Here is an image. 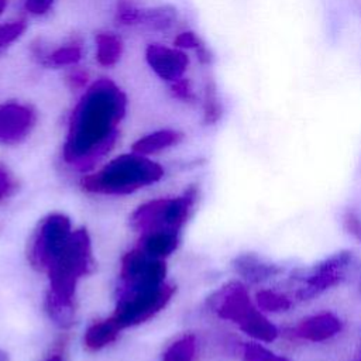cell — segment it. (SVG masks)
Returning a JSON list of instances; mask_svg holds the SVG:
<instances>
[{"mask_svg": "<svg viewBox=\"0 0 361 361\" xmlns=\"http://www.w3.org/2000/svg\"><path fill=\"white\" fill-rule=\"evenodd\" d=\"M126 110L127 97L113 80L100 78L92 83L72 110L63 161L80 172L93 169L114 148Z\"/></svg>", "mask_w": 361, "mask_h": 361, "instance_id": "obj_1", "label": "cell"}, {"mask_svg": "<svg viewBox=\"0 0 361 361\" xmlns=\"http://www.w3.org/2000/svg\"><path fill=\"white\" fill-rule=\"evenodd\" d=\"M94 268L92 238L86 228H73L68 241L47 269L48 290L45 312L61 329H68L76 317L79 282Z\"/></svg>", "mask_w": 361, "mask_h": 361, "instance_id": "obj_2", "label": "cell"}, {"mask_svg": "<svg viewBox=\"0 0 361 361\" xmlns=\"http://www.w3.org/2000/svg\"><path fill=\"white\" fill-rule=\"evenodd\" d=\"M164 168L149 157L121 154L80 180L85 192L104 196H124L151 186L164 178Z\"/></svg>", "mask_w": 361, "mask_h": 361, "instance_id": "obj_3", "label": "cell"}, {"mask_svg": "<svg viewBox=\"0 0 361 361\" xmlns=\"http://www.w3.org/2000/svg\"><path fill=\"white\" fill-rule=\"evenodd\" d=\"M199 197L196 186L178 196L158 197L140 204L130 216V224L140 235L154 231L179 233L190 219Z\"/></svg>", "mask_w": 361, "mask_h": 361, "instance_id": "obj_4", "label": "cell"}, {"mask_svg": "<svg viewBox=\"0 0 361 361\" xmlns=\"http://www.w3.org/2000/svg\"><path fill=\"white\" fill-rule=\"evenodd\" d=\"M173 293L175 286L169 282L138 289L117 288L116 306L110 317L121 330L140 326L164 310Z\"/></svg>", "mask_w": 361, "mask_h": 361, "instance_id": "obj_5", "label": "cell"}, {"mask_svg": "<svg viewBox=\"0 0 361 361\" xmlns=\"http://www.w3.org/2000/svg\"><path fill=\"white\" fill-rule=\"evenodd\" d=\"M72 231V221L63 213L55 212L42 217L28 240L27 259L30 265L35 271L47 272Z\"/></svg>", "mask_w": 361, "mask_h": 361, "instance_id": "obj_6", "label": "cell"}, {"mask_svg": "<svg viewBox=\"0 0 361 361\" xmlns=\"http://www.w3.org/2000/svg\"><path fill=\"white\" fill-rule=\"evenodd\" d=\"M354 255L348 250H340L306 269L298 271L295 279L299 282L296 289L298 300H312L329 289L340 285L353 265Z\"/></svg>", "mask_w": 361, "mask_h": 361, "instance_id": "obj_7", "label": "cell"}, {"mask_svg": "<svg viewBox=\"0 0 361 361\" xmlns=\"http://www.w3.org/2000/svg\"><path fill=\"white\" fill-rule=\"evenodd\" d=\"M120 289H138L166 282V262L135 247L127 251L120 261Z\"/></svg>", "mask_w": 361, "mask_h": 361, "instance_id": "obj_8", "label": "cell"}, {"mask_svg": "<svg viewBox=\"0 0 361 361\" xmlns=\"http://www.w3.org/2000/svg\"><path fill=\"white\" fill-rule=\"evenodd\" d=\"M210 310L223 320L234 323L238 329L244 326L259 307L251 300L247 288L241 282H228L209 298Z\"/></svg>", "mask_w": 361, "mask_h": 361, "instance_id": "obj_9", "label": "cell"}, {"mask_svg": "<svg viewBox=\"0 0 361 361\" xmlns=\"http://www.w3.org/2000/svg\"><path fill=\"white\" fill-rule=\"evenodd\" d=\"M37 123V111L25 103L6 102L0 104V144L23 142Z\"/></svg>", "mask_w": 361, "mask_h": 361, "instance_id": "obj_10", "label": "cell"}, {"mask_svg": "<svg viewBox=\"0 0 361 361\" xmlns=\"http://www.w3.org/2000/svg\"><path fill=\"white\" fill-rule=\"evenodd\" d=\"M145 59L155 75L168 83L182 79L189 66V56L183 49L157 42L147 47Z\"/></svg>", "mask_w": 361, "mask_h": 361, "instance_id": "obj_11", "label": "cell"}, {"mask_svg": "<svg viewBox=\"0 0 361 361\" xmlns=\"http://www.w3.org/2000/svg\"><path fill=\"white\" fill-rule=\"evenodd\" d=\"M341 330L343 322L337 314L320 312L302 319L293 327V336L310 343H323L336 337Z\"/></svg>", "mask_w": 361, "mask_h": 361, "instance_id": "obj_12", "label": "cell"}, {"mask_svg": "<svg viewBox=\"0 0 361 361\" xmlns=\"http://www.w3.org/2000/svg\"><path fill=\"white\" fill-rule=\"evenodd\" d=\"M231 268L248 283H262L283 272V267L264 259L254 252H241L231 261Z\"/></svg>", "mask_w": 361, "mask_h": 361, "instance_id": "obj_13", "label": "cell"}, {"mask_svg": "<svg viewBox=\"0 0 361 361\" xmlns=\"http://www.w3.org/2000/svg\"><path fill=\"white\" fill-rule=\"evenodd\" d=\"M182 140L183 134L180 131L172 128H162L140 137L137 141L133 142L131 151L140 155L149 157L178 145Z\"/></svg>", "mask_w": 361, "mask_h": 361, "instance_id": "obj_14", "label": "cell"}, {"mask_svg": "<svg viewBox=\"0 0 361 361\" xmlns=\"http://www.w3.org/2000/svg\"><path fill=\"white\" fill-rule=\"evenodd\" d=\"M121 331L123 330L110 316L96 320L85 330L83 347L92 353L100 351L113 344L118 338Z\"/></svg>", "mask_w": 361, "mask_h": 361, "instance_id": "obj_15", "label": "cell"}, {"mask_svg": "<svg viewBox=\"0 0 361 361\" xmlns=\"http://www.w3.org/2000/svg\"><path fill=\"white\" fill-rule=\"evenodd\" d=\"M180 243L179 233H171V231H154L140 235L138 245L142 251L147 254L166 259L172 252L176 251L178 245Z\"/></svg>", "mask_w": 361, "mask_h": 361, "instance_id": "obj_16", "label": "cell"}, {"mask_svg": "<svg viewBox=\"0 0 361 361\" xmlns=\"http://www.w3.org/2000/svg\"><path fill=\"white\" fill-rule=\"evenodd\" d=\"M96 61L104 68L114 66L123 55V39L111 31H100L94 35Z\"/></svg>", "mask_w": 361, "mask_h": 361, "instance_id": "obj_17", "label": "cell"}, {"mask_svg": "<svg viewBox=\"0 0 361 361\" xmlns=\"http://www.w3.org/2000/svg\"><path fill=\"white\" fill-rule=\"evenodd\" d=\"M197 350V337L193 333H183L164 348L162 361H196Z\"/></svg>", "mask_w": 361, "mask_h": 361, "instance_id": "obj_18", "label": "cell"}, {"mask_svg": "<svg viewBox=\"0 0 361 361\" xmlns=\"http://www.w3.org/2000/svg\"><path fill=\"white\" fill-rule=\"evenodd\" d=\"M83 55L82 45L79 42H68L65 45H61L55 48L51 52H45L41 62L45 66H54V68H63V66H76Z\"/></svg>", "mask_w": 361, "mask_h": 361, "instance_id": "obj_19", "label": "cell"}, {"mask_svg": "<svg viewBox=\"0 0 361 361\" xmlns=\"http://www.w3.org/2000/svg\"><path fill=\"white\" fill-rule=\"evenodd\" d=\"M176 17V8L169 4L152 8H142L140 25H147L157 31H165L175 24Z\"/></svg>", "mask_w": 361, "mask_h": 361, "instance_id": "obj_20", "label": "cell"}, {"mask_svg": "<svg viewBox=\"0 0 361 361\" xmlns=\"http://www.w3.org/2000/svg\"><path fill=\"white\" fill-rule=\"evenodd\" d=\"M202 109H203L204 124L213 126L221 118L223 107H221V102H220L217 87H216V83L213 79H206V82H204Z\"/></svg>", "mask_w": 361, "mask_h": 361, "instance_id": "obj_21", "label": "cell"}, {"mask_svg": "<svg viewBox=\"0 0 361 361\" xmlns=\"http://www.w3.org/2000/svg\"><path fill=\"white\" fill-rule=\"evenodd\" d=\"M257 306L262 312H286L292 306V300L282 292L272 290V289H261L255 295Z\"/></svg>", "mask_w": 361, "mask_h": 361, "instance_id": "obj_22", "label": "cell"}, {"mask_svg": "<svg viewBox=\"0 0 361 361\" xmlns=\"http://www.w3.org/2000/svg\"><path fill=\"white\" fill-rule=\"evenodd\" d=\"M240 357L243 361H290L285 355L268 348L264 343L254 340L241 344Z\"/></svg>", "mask_w": 361, "mask_h": 361, "instance_id": "obj_23", "label": "cell"}, {"mask_svg": "<svg viewBox=\"0 0 361 361\" xmlns=\"http://www.w3.org/2000/svg\"><path fill=\"white\" fill-rule=\"evenodd\" d=\"M173 45L180 49H193L202 63L212 62L210 51L203 44V41L199 38V35L195 34L193 31H183V32L178 34L173 39Z\"/></svg>", "mask_w": 361, "mask_h": 361, "instance_id": "obj_24", "label": "cell"}, {"mask_svg": "<svg viewBox=\"0 0 361 361\" xmlns=\"http://www.w3.org/2000/svg\"><path fill=\"white\" fill-rule=\"evenodd\" d=\"M142 8L134 6L128 0H120L116 8V21L120 25H140Z\"/></svg>", "mask_w": 361, "mask_h": 361, "instance_id": "obj_25", "label": "cell"}, {"mask_svg": "<svg viewBox=\"0 0 361 361\" xmlns=\"http://www.w3.org/2000/svg\"><path fill=\"white\" fill-rule=\"evenodd\" d=\"M25 30H27V24L24 20H14V21L0 24V49L17 41L24 34Z\"/></svg>", "mask_w": 361, "mask_h": 361, "instance_id": "obj_26", "label": "cell"}, {"mask_svg": "<svg viewBox=\"0 0 361 361\" xmlns=\"http://www.w3.org/2000/svg\"><path fill=\"white\" fill-rule=\"evenodd\" d=\"M18 182L13 172L3 164H0V203L8 200L17 192Z\"/></svg>", "mask_w": 361, "mask_h": 361, "instance_id": "obj_27", "label": "cell"}, {"mask_svg": "<svg viewBox=\"0 0 361 361\" xmlns=\"http://www.w3.org/2000/svg\"><path fill=\"white\" fill-rule=\"evenodd\" d=\"M169 92H171L172 97H175L178 100H182L185 103H192V102L196 100V94L193 92L192 83L186 78H182L176 82L169 83Z\"/></svg>", "mask_w": 361, "mask_h": 361, "instance_id": "obj_28", "label": "cell"}, {"mask_svg": "<svg viewBox=\"0 0 361 361\" xmlns=\"http://www.w3.org/2000/svg\"><path fill=\"white\" fill-rule=\"evenodd\" d=\"M89 80V73L85 69H80L78 66H72L71 71L65 76V83L71 90H80L86 87Z\"/></svg>", "mask_w": 361, "mask_h": 361, "instance_id": "obj_29", "label": "cell"}, {"mask_svg": "<svg viewBox=\"0 0 361 361\" xmlns=\"http://www.w3.org/2000/svg\"><path fill=\"white\" fill-rule=\"evenodd\" d=\"M344 226H345V230L361 244V219H360V216L355 212L348 210L344 214Z\"/></svg>", "mask_w": 361, "mask_h": 361, "instance_id": "obj_30", "label": "cell"}, {"mask_svg": "<svg viewBox=\"0 0 361 361\" xmlns=\"http://www.w3.org/2000/svg\"><path fill=\"white\" fill-rule=\"evenodd\" d=\"M55 0H24V8L32 16L47 14Z\"/></svg>", "mask_w": 361, "mask_h": 361, "instance_id": "obj_31", "label": "cell"}, {"mask_svg": "<svg viewBox=\"0 0 361 361\" xmlns=\"http://www.w3.org/2000/svg\"><path fill=\"white\" fill-rule=\"evenodd\" d=\"M0 361H10V355L7 351L0 348Z\"/></svg>", "mask_w": 361, "mask_h": 361, "instance_id": "obj_32", "label": "cell"}, {"mask_svg": "<svg viewBox=\"0 0 361 361\" xmlns=\"http://www.w3.org/2000/svg\"><path fill=\"white\" fill-rule=\"evenodd\" d=\"M45 361H63V358L61 355H58V354H54L49 358H47Z\"/></svg>", "mask_w": 361, "mask_h": 361, "instance_id": "obj_33", "label": "cell"}, {"mask_svg": "<svg viewBox=\"0 0 361 361\" xmlns=\"http://www.w3.org/2000/svg\"><path fill=\"white\" fill-rule=\"evenodd\" d=\"M6 7H7V0H0V16L6 10Z\"/></svg>", "mask_w": 361, "mask_h": 361, "instance_id": "obj_34", "label": "cell"}]
</instances>
